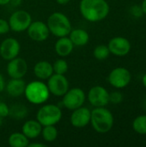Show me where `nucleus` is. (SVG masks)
I'll return each mask as SVG.
<instances>
[{"label":"nucleus","mask_w":146,"mask_h":147,"mask_svg":"<svg viewBox=\"0 0 146 147\" xmlns=\"http://www.w3.org/2000/svg\"><path fill=\"white\" fill-rule=\"evenodd\" d=\"M59 4H62V5H65V4H67L71 0H56Z\"/></svg>","instance_id":"nucleus-34"},{"label":"nucleus","mask_w":146,"mask_h":147,"mask_svg":"<svg viewBox=\"0 0 146 147\" xmlns=\"http://www.w3.org/2000/svg\"><path fill=\"white\" fill-rule=\"evenodd\" d=\"M91 111L85 107H80L74 109L71 116V122L77 128H83L90 122Z\"/></svg>","instance_id":"nucleus-15"},{"label":"nucleus","mask_w":146,"mask_h":147,"mask_svg":"<svg viewBox=\"0 0 146 147\" xmlns=\"http://www.w3.org/2000/svg\"><path fill=\"white\" fill-rule=\"evenodd\" d=\"M74 45L70 40V38L64 36L59 37V39L55 43V51L58 55L61 57L68 56L73 50Z\"/></svg>","instance_id":"nucleus-19"},{"label":"nucleus","mask_w":146,"mask_h":147,"mask_svg":"<svg viewBox=\"0 0 146 147\" xmlns=\"http://www.w3.org/2000/svg\"><path fill=\"white\" fill-rule=\"evenodd\" d=\"M62 118L61 109L54 104L41 107L37 113V121L44 127L57 124Z\"/></svg>","instance_id":"nucleus-5"},{"label":"nucleus","mask_w":146,"mask_h":147,"mask_svg":"<svg viewBox=\"0 0 146 147\" xmlns=\"http://www.w3.org/2000/svg\"><path fill=\"white\" fill-rule=\"evenodd\" d=\"M10 30L9 22L4 19H0V34H7Z\"/></svg>","instance_id":"nucleus-28"},{"label":"nucleus","mask_w":146,"mask_h":147,"mask_svg":"<svg viewBox=\"0 0 146 147\" xmlns=\"http://www.w3.org/2000/svg\"><path fill=\"white\" fill-rule=\"evenodd\" d=\"M79 9L83 17L91 22L105 19L110 9L106 0H81Z\"/></svg>","instance_id":"nucleus-1"},{"label":"nucleus","mask_w":146,"mask_h":147,"mask_svg":"<svg viewBox=\"0 0 146 147\" xmlns=\"http://www.w3.org/2000/svg\"><path fill=\"white\" fill-rule=\"evenodd\" d=\"M28 36L35 41H44L46 40L50 34L47 24L43 22L36 21L30 23L28 28Z\"/></svg>","instance_id":"nucleus-12"},{"label":"nucleus","mask_w":146,"mask_h":147,"mask_svg":"<svg viewBox=\"0 0 146 147\" xmlns=\"http://www.w3.org/2000/svg\"><path fill=\"white\" fill-rule=\"evenodd\" d=\"M9 144L12 147H26L28 146V138L23 134L14 133L9 138Z\"/></svg>","instance_id":"nucleus-22"},{"label":"nucleus","mask_w":146,"mask_h":147,"mask_svg":"<svg viewBox=\"0 0 146 147\" xmlns=\"http://www.w3.org/2000/svg\"><path fill=\"white\" fill-rule=\"evenodd\" d=\"M130 12H131L132 16H135V17H141L144 15L141 6H138V5L132 6L130 9Z\"/></svg>","instance_id":"nucleus-29"},{"label":"nucleus","mask_w":146,"mask_h":147,"mask_svg":"<svg viewBox=\"0 0 146 147\" xmlns=\"http://www.w3.org/2000/svg\"><path fill=\"white\" fill-rule=\"evenodd\" d=\"M28 146L29 147H45L46 146V145H44V144H38V143H32V144H28Z\"/></svg>","instance_id":"nucleus-32"},{"label":"nucleus","mask_w":146,"mask_h":147,"mask_svg":"<svg viewBox=\"0 0 146 147\" xmlns=\"http://www.w3.org/2000/svg\"><path fill=\"white\" fill-rule=\"evenodd\" d=\"M141 8H142L143 13L146 15V0H143L142 4H141Z\"/></svg>","instance_id":"nucleus-33"},{"label":"nucleus","mask_w":146,"mask_h":147,"mask_svg":"<svg viewBox=\"0 0 146 147\" xmlns=\"http://www.w3.org/2000/svg\"><path fill=\"white\" fill-rule=\"evenodd\" d=\"M21 46L14 38L5 39L0 45V55L5 60H10L19 54Z\"/></svg>","instance_id":"nucleus-13"},{"label":"nucleus","mask_w":146,"mask_h":147,"mask_svg":"<svg viewBox=\"0 0 146 147\" xmlns=\"http://www.w3.org/2000/svg\"><path fill=\"white\" fill-rule=\"evenodd\" d=\"M2 124H3V118L0 116V127L2 126Z\"/></svg>","instance_id":"nucleus-37"},{"label":"nucleus","mask_w":146,"mask_h":147,"mask_svg":"<svg viewBox=\"0 0 146 147\" xmlns=\"http://www.w3.org/2000/svg\"><path fill=\"white\" fill-rule=\"evenodd\" d=\"M26 83L22 78H12L6 85L7 93L13 97H17L24 94Z\"/></svg>","instance_id":"nucleus-16"},{"label":"nucleus","mask_w":146,"mask_h":147,"mask_svg":"<svg viewBox=\"0 0 146 147\" xmlns=\"http://www.w3.org/2000/svg\"><path fill=\"white\" fill-rule=\"evenodd\" d=\"M34 72L38 78L42 80L47 79L53 73L52 65L47 61H40L34 65Z\"/></svg>","instance_id":"nucleus-18"},{"label":"nucleus","mask_w":146,"mask_h":147,"mask_svg":"<svg viewBox=\"0 0 146 147\" xmlns=\"http://www.w3.org/2000/svg\"><path fill=\"white\" fill-rule=\"evenodd\" d=\"M25 96L27 100L33 104H41L47 101L50 91L47 85L40 81H33L26 85Z\"/></svg>","instance_id":"nucleus-4"},{"label":"nucleus","mask_w":146,"mask_h":147,"mask_svg":"<svg viewBox=\"0 0 146 147\" xmlns=\"http://www.w3.org/2000/svg\"><path fill=\"white\" fill-rule=\"evenodd\" d=\"M32 18L30 14L26 10H16L9 17V24L11 30L15 32H22L28 29Z\"/></svg>","instance_id":"nucleus-7"},{"label":"nucleus","mask_w":146,"mask_h":147,"mask_svg":"<svg viewBox=\"0 0 146 147\" xmlns=\"http://www.w3.org/2000/svg\"><path fill=\"white\" fill-rule=\"evenodd\" d=\"M88 100L95 108L105 107L109 103V92L102 86H94L88 93Z\"/></svg>","instance_id":"nucleus-10"},{"label":"nucleus","mask_w":146,"mask_h":147,"mask_svg":"<svg viewBox=\"0 0 146 147\" xmlns=\"http://www.w3.org/2000/svg\"><path fill=\"white\" fill-rule=\"evenodd\" d=\"M93 54H94V57L96 59L104 60V59L108 58V56L110 54V52H109V49H108V46L99 45V46L96 47V48L94 49Z\"/></svg>","instance_id":"nucleus-25"},{"label":"nucleus","mask_w":146,"mask_h":147,"mask_svg":"<svg viewBox=\"0 0 146 147\" xmlns=\"http://www.w3.org/2000/svg\"><path fill=\"white\" fill-rule=\"evenodd\" d=\"M9 115V107L3 102H0V116L4 118Z\"/></svg>","instance_id":"nucleus-30"},{"label":"nucleus","mask_w":146,"mask_h":147,"mask_svg":"<svg viewBox=\"0 0 146 147\" xmlns=\"http://www.w3.org/2000/svg\"><path fill=\"white\" fill-rule=\"evenodd\" d=\"M42 131V125L38 121H27L22 126V134L28 139L37 138Z\"/></svg>","instance_id":"nucleus-17"},{"label":"nucleus","mask_w":146,"mask_h":147,"mask_svg":"<svg viewBox=\"0 0 146 147\" xmlns=\"http://www.w3.org/2000/svg\"><path fill=\"white\" fill-rule=\"evenodd\" d=\"M142 84H143V85L146 88V72L144 74V76L142 78Z\"/></svg>","instance_id":"nucleus-36"},{"label":"nucleus","mask_w":146,"mask_h":147,"mask_svg":"<svg viewBox=\"0 0 146 147\" xmlns=\"http://www.w3.org/2000/svg\"><path fill=\"white\" fill-rule=\"evenodd\" d=\"M11 0H0V5H6L8 4Z\"/></svg>","instance_id":"nucleus-35"},{"label":"nucleus","mask_w":146,"mask_h":147,"mask_svg":"<svg viewBox=\"0 0 146 147\" xmlns=\"http://www.w3.org/2000/svg\"><path fill=\"white\" fill-rule=\"evenodd\" d=\"M4 88H5V82L3 77L0 74V93L4 90Z\"/></svg>","instance_id":"nucleus-31"},{"label":"nucleus","mask_w":146,"mask_h":147,"mask_svg":"<svg viewBox=\"0 0 146 147\" xmlns=\"http://www.w3.org/2000/svg\"><path fill=\"white\" fill-rule=\"evenodd\" d=\"M46 24L49 31L56 37L67 36L71 31V24L69 18L60 12L52 14L47 19Z\"/></svg>","instance_id":"nucleus-3"},{"label":"nucleus","mask_w":146,"mask_h":147,"mask_svg":"<svg viewBox=\"0 0 146 147\" xmlns=\"http://www.w3.org/2000/svg\"><path fill=\"white\" fill-rule=\"evenodd\" d=\"M28 71V64L22 58H14L9 60L7 65L8 75L11 78H22Z\"/></svg>","instance_id":"nucleus-14"},{"label":"nucleus","mask_w":146,"mask_h":147,"mask_svg":"<svg viewBox=\"0 0 146 147\" xmlns=\"http://www.w3.org/2000/svg\"><path fill=\"white\" fill-rule=\"evenodd\" d=\"M123 101V95L120 91H114L109 93V102L114 104H119Z\"/></svg>","instance_id":"nucleus-27"},{"label":"nucleus","mask_w":146,"mask_h":147,"mask_svg":"<svg viewBox=\"0 0 146 147\" xmlns=\"http://www.w3.org/2000/svg\"><path fill=\"white\" fill-rule=\"evenodd\" d=\"M47 87L50 93L52 95L56 96H62L69 90V82L64 75L55 73L49 78Z\"/></svg>","instance_id":"nucleus-9"},{"label":"nucleus","mask_w":146,"mask_h":147,"mask_svg":"<svg viewBox=\"0 0 146 147\" xmlns=\"http://www.w3.org/2000/svg\"><path fill=\"white\" fill-rule=\"evenodd\" d=\"M135 133L140 135H146V115H141L136 117L132 124Z\"/></svg>","instance_id":"nucleus-23"},{"label":"nucleus","mask_w":146,"mask_h":147,"mask_svg":"<svg viewBox=\"0 0 146 147\" xmlns=\"http://www.w3.org/2000/svg\"><path fill=\"white\" fill-rule=\"evenodd\" d=\"M108 47L110 53L118 57H124L130 53L132 46L131 42L126 38L116 36L109 40Z\"/></svg>","instance_id":"nucleus-11"},{"label":"nucleus","mask_w":146,"mask_h":147,"mask_svg":"<svg viewBox=\"0 0 146 147\" xmlns=\"http://www.w3.org/2000/svg\"><path fill=\"white\" fill-rule=\"evenodd\" d=\"M70 34V40L73 43L74 46L77 47H83L85 46L89 40V35L87 31L78 28V29H74L71 30Z\"/></svg>","instance_id":"nucleus-20"},{"label":"nucleus","mask_w":146,"mask_h":147,"mask_svg":"<svg viewBox=\"0 0 146 147\" xmlns=\"http://www.w3.org/2000/svg\"><path fill=\"white\" fill-rule=\"evenodd\" d=\"M15 2H16V3H19V2H20V1H21V0H14V2H15Z\"/></svg>","instance_id":"nucleus-38"},{"label":"nucleus","mask_w":146,"mask_h":147,"mask_svg":"<svg viewBox=\"0 0 146 147\" xmlns=\"http://www.w3.org/2000/svg\"><path fill=\"white\" fill-rule=\"evenodd\" d=\"M84 102L85 94L83 90L79 88H73L70 90H68V91L64 95L63 98L64 106L70 110H74L82 107Z\"/></svg>","instance_id":"nucleus-8"},{"label":"nucleus","mask_w":146,"mask_h":147,"mask_svg":"<svg viewBox=\"0 0 146 147\" xmlns=\"http://www.w3.org/2000/svg\"><path fill=\"white\" fill-rule=\"evenodd\" d=\"M9 115L15 121H21L28 115V109L21 103L13 104L9 108Z\"/></svg>","instance_id":"nucleus-21"},{"label":"nucleus","mask_w":146,"mask_h":147,"mask_svg":"<svg viewBox=\"0 0 146 147\" xmlns=\"http://www.w3.org/2000/svg\"><path fill=\"white\" fill-rule=\"evenodd\" d=\"M90 122L95 131L99 134H106L112 129L114 120L110 110L105 107H98L91 111Z\"/></svg>","instance_id":"nucleus-2"},{"label":"nucleus","mask_w":146,"mask_h":147,"mask_svg":"<svg viewBox=\"0 0 146 147\" xmlns=\"http://www.w3.org/2000/svg\"><path fill=\"white\" fill-rule=\"evenodd\" d=\"M108 80L115 89H124L129 85L132 80V74L130 71L125 67H116L110 71Z\"/></svg>","instance_id":"nucleus-6"},{"label":"nucleus","mask_w":146,"mask_h":147,"mask_svg":"<svg viewBox=\"0 0 146 147\" xmlns=\"http://www.w3.org/2000/svg\"><path fill=\"white\" fill-rule=\"evenodd\" d=\"M43 139L46 142H52L58 137V130L54 127V125L44 126V128L41 131Z\"/></svg>","instance_id":"nucleus-24"},{"label":"nucleus","mask_w":146,"mask_h":147,"mask_svg":"<svg viewBox=\"0 0 146 147\" xmlns=\"http://www.w3.org/2000/svg\"><path fill=\"white\" fill-rule=\"evenodd\" d=\"M53 72L56 74H65L68 71V64L65 59H58L52 65Z\"/></svg>","instance_id":"nucleus-26"}]
</instances>
